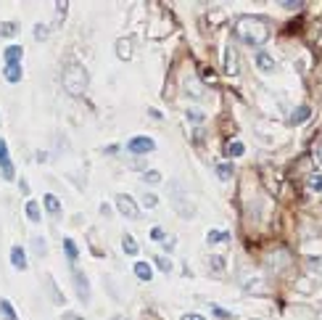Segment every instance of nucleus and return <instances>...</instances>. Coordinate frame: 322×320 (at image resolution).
I'll use <instances>...</instances> for the list:
<instances>
[{
    "label": "nucleus",
    "instance_id": "nucleus-33",
    "mask_svg": "<svg viewBox=\"0 0 322 320\" xmlns=\"http://www.w3.org/2000/svg\"><path fill=\"white\" fill-rule=\"evenodd\" d=\"M50 291H53V299H56V304H64V294L56 288V283H53V278H50Z\"/></svg>",
    "mask_w": 322,
    "mask_h": 320
},
{
    "label": "nucleus",
    "instance_id": "nucleus-16",
    "mask_svg": "<svg viewBox=\"0 0 322 320\" xmlns=\"http://www.w3.org/2000/svg\"><path fill=\"white\" fill-rule=\"evenodd\" d=\"M225 74H230V77H235L238 74V61H235V50L227 48V56H225Z\"/></svg>",
    "mask_w": 322,
    "mask_h": 320
},
{
    "label": "nucleus",
    "instance_id": "nucleus-5",
    "mask_svg": "<svg viewBox=\"0 0 322 320\" xmlns=\"http://www.w3.org/2000/svg\"><path fill=\"white\" fill-rule=\"evenodd\" d=\"M72 278H74V288H77V296H80L82 304L90 302V283H87V275L82 270H72Z\"/></svg>",
    "mask_w": 322,
    "mask_h": 320
},
{
    "label": "nucleus",
    "instance_id": "nucleus-1",
    "mask_svg": "<svg viewBox=\"0 0 322 320\" xmlns=\"http://www.w3.org/2000/svg\"><path fill=\"white\" fill-rule=\"evenodd\" d=\"M238 37H241L243 43H248V45H264L267 40H270V21L262 19V16H241L238 19Z\"/></svg>",
    "mask_w": 322,
    "mask_h": 320
},
{
    "label": "nucleus",
    "instance_id": "nucleus-39",
    "mask_svg": "<svg viewBox=\"0 0 322 320\" xmlns=\"http://www.w3.org/2000/svg\"><path fill=\"white\" fill-rule=\"evenodd\" d=\"M214 315H217V318H230V312H225V310H219V307H214Z\"/></svg>",
    "mask_w": 322,
    "mask_h": 320
},
{
    "label": "nucleus",
    "instance_id": "nucleus-32",
    "mask_svg": "<svg viewBox=\"0 0 322 320\" xmlns=\"http://www.w3.org/2000/svg\"><path fill=\"white\" fill-rule=\"evenodd\" d=\"M309 188L320 193V190H322V175H312V178H309Z\"/></svg>",
    "mask_w": 322,
    "mask_h": 320
},
{
    "label": "nucleus",
    "instance_id": "nucleus-25",
    "mask_svg": "<svg viewBox=\"0 0 322 320\" xmlns=\"http://www.w3.org/2000/svg\"><path fill=\"white\" fill-rule=\"evenodd\" d=\"M227 154L230 156H243V154H246V146H243L241 140H235V143H230V146H227Z\"/></svg>",
    "mask_w": 322,
    "mask_h": 320
},
{
    "label": "nucleus",
    "instance_id": "nucleus-7",
    "mask_svg": "<svg viewBox=\"0 0 322 320\" xmlns=\"http://www.w3.org/2000/svg\"><path fill=\"white\" fill-rule=\"evenodd\" d=\"M254 64L262 69L264 74H272L275 69H278V64H275V58L270 56V53H264V50H259V53H254Z\"/></svg>",
    "mask_w": 322,
    "mask_h": 320
},
{
    "label": "nucleus",
    "instance_id": "nucleus-34",
    "mask_svg": "<svg viewBox=\"0 0 322 320\" xmlns=\"http://www.w3.org/2000/svg\"><path fill=\"white\" fill-rule=\"evenodd\" d=\"M151 238H153V241H166V235H164V230H161V228H151Z\"/></svg>",
    "mask_w": 322,
    "mask_h": 320
},
{
    "label": "nucleus",
    "instance_id": "nucleus-29",
    "mask_svg": "<svg viewBox=\"0 0 322 320\" xmlns=\"http://www.w3.org/2000/svg\"><path fill=\"white\" fill-rule=\"evenodd\" d=\"M156 268H159L161 273H172V262L166 260V257H156Z\"/></svg>",
    "mask_w": 322,
    "mask_h": 320
},
{
    "label": "nucleus",
    "instance_id": "nucleus-35",
    "mask_svg": "<svg viewBox=\"0 0 322 320\" xmlns=\"http://www.w3.org/2000/svg\"><path fill=\"white\" fill-rule=\"evenodd\" d=\"M182 320H206V318L198 315V312H188V315H182Z\"/></svg>",
    "mask_w": 322,
    "mask_h": 320
},
{
    "label": "nucleus",
    "instance_id": "nucleus-3",
    "mask_svg": "<svg viewBox=\"0 0 322 320\" xmlns=\"http://www.w3.org/2000/svg\"><path fill=\"white\" fill-rule=\"evenodd\" d=\"M114 204H117V209H119L124 217H129V220L140 217V207H137V201L132 199V196H127V193H117V196H114Z\"/></svg>",
    "mask_w": 322,
    "mask_h": 320
},
{
    "label": "nucleus",
    "instance_id": "nucleus-13",
    "mask_svg": "<svg viewBox=\"0 0 322 320\" xmlns=\"http://www.w3.org/2000/svg\"><path fill=\"white\" fill-rule=\"evenodd\" d=\"M3 56H5V64H19L21 56H24V48H21V45H8Z\"/></svg>",
    "mask_w": 322,
    "mask_h": 320
},
{
    "label": "nucleus",
    "instance_id": "nucleus-8",
    "mask_svg": "<svg viewBox=\"0 0 322 320\" xmlns=\"http://www.w3.org/2000/svg\"><path fill=\"white\" fill-rule=\"evenodd\" d=\"M42 207H45V212H48L50 217H58L61 215V201H58V196H53V193H45L42 196Z\"/></svg>",
    "mask_w": 322,
    "mask_h": 320
},
{
    "label": "nucleus",
    "instance_id": "nucleus-18",
    "mask_svg": "<svg viewBox=\"0 0 322 320\" xmlns=\"http://www.w3.org/2000/svg\"><path fill=\"white\" fill-rule=\"evenodd\" d=\"M19 35V21H0V37Z\"/></svg>",
    "mask_w": 322,
    "mask_h": 320
},
{
    "label": "nucleus",
    "instance_id": "nucleus-11",
    "mask_svg": "<svg viewBox=\"0 0 322 320\" xmlns=\"http://www.w3.org/2000/svg\"><path fill=\"white\" fill-rule=\"evenodd\" d=\"M11 265L16 270H27V254H24V249H21V246L11 249Z\"/></svg>",
    "mask_w": 322,
    "mask_h": 320
},
{
    "label": "nucleus",
    "instance_id": "nucleus-19",
    "mask_svg": "<svg viewBox=\"0 0 322 320\" xmlns=\"http://www.w3.org/2000/svg\"><path fill=\"white\" fill-rule=\"evenodd\" d=\"M0 315H3V320H19L16 310H13V304L8 299H0Z\"/></svg>",
    "mask_w": 322,
    "mask_h": 320
},
{
    "label": "nucleus",
    "instance_id": "nucleus-31",
    "mask_svg": "<svg viewBox=\"0 0 322 320\" xmlns=\"http://www.w3.org/2000/svg\"><path fill=\"white\" fill-rule=\"evenodd\" d=\"M156 204H159V199H156L153 193H145V196H143V207H145V209H156Z\"/></svg>",
    "mask_w": 322,
    "mask_h": 320
},
{
    "label": "nucleus",
    "instance_id": "nucleus-2",
    "mask_svg": "<svg viewBox=\"0 0 322 320\" xmlns=\"http://www.w3.org/2000/svg\"><path fill=\"white\" fill-rule=\"evenodd\" d=\"M61 82H64V90L69 95H74V98H80V95H85L87 93V85H90V74L87 69L82 64H66V69H64V77H61Z\"/></svg>",
    "mask_w": 322,
    "mask_h": 320
},
{
    "label": "nucleus",
    "instance_id": "nucleus-41",
    "mask_svg": "<svg viewBox=\"0 0 322 320\" xmlns=\"http://www.w3.org/2000/svg\"><path fill=\"white\" fill-rule=\"evenodd\" d=\"M164 249H166V251H172V249H174V241H172V238H166V241H164Z\"/></svg>",
    "mask_w": 322,
    "mask_h": 320
},
{
    "label": "nucleus",
    "instance_id": "nucleus-28",
    "mask_svg": "<svg viewBox=\"0 0 322 320\" xmlns=\"http://www.w3.org/2000/svg\"><path fill=\"white\" fill-rule=\"evenodd\" d=\"M48 35L50 32H48V27H45V24H35V40L42 43V40H48Z\"/></svg>",
    "mask_w": 322,
    "mask_h": 320
},
{
    "label": "nucleus",
    "instance_id": "nucleus-15",
    "mask_svg": "<svg viewBox=\"0 0 322 320\" xmlns=\"http://www.w3.org/2000/svg\"><path fill=\"white\" fill-rule=\"evenodd\" d=\"M24 209H27V217H29V223H40V220H42V209H40V204H37V201H32V199H29Z\"/></svg>",
    "mask_w": 322,
    "mask_h": 320
},
{
    "label": "nucleus",
    "instance_id": "nucleus-14",
    "mask_svg": "<svg viewBox=\"0 0 322 320\" xmlns=\"http://www.w3.org/2000/svg\"><path fill=\"white\" fill-rule=\"evenodd\" d=\"M135 275L143 280V283H148L153 278V270H151V262H135Z\"/></svg>",
    "mask_w": 322,
    "mask_h": 320
},
{
    "label": "nucleus",
    "instance_id": "nucleus-6",
    "mask_svg": "<svg viewBox=\"0 0 322 320\" xmlns=\"http://www.w3.org/2000/svg\"><path fill=\"white\" fill-rule=\"evenodd\" d=\"M0 175L5 180H13L16 172H13V164H11V154H8V143L0 140Z\"/></svg>",
    "mask_w": 322,
    "mask_h": 320
},
{
    "label": "nucleus",
    "instance_id": "nucleus-38",
    "mask_svg": "<svg viewBox=\"0 0 322 320\" xmlns=\"http://www.w3.org/2000/svg\"><path fill=\"white\" fill-rule=\"evenodd\" d=\"M61 320H85V318L74 315V312H64V318H61Z\"/></svg>",
    "mask_w": 322,
    "mask_h": 320
},
{
    "label": "nucleus",
    "instance_id": "nucleus-17",
    "mask_svg": "<svg viewBox=\"0 0 322 320\" xmlns=\"http://www.w3.org/2000/svg\"><path fill=\"white\" fill-rule=\"evenodd\" d=\"M206 241H209L211 246H217V243H230V233L227 230H209Z\"/></svg>",
    "mask_w": 322,
    "mask_h": 320
},
{
    "label": "nucleus",
    "instance_id": "nucleus-26",
    "mask_svg": "<svg viewBox=\"0 0 322 320\" xmlns=\"http://www.w3.org/2000/svg\"><path fill=\"white\" fill-rule=\"evenodd\" d=\"M188 119L193 122V125H203L206 114H203V111H198V109H188Z\"/></svg>",
    "mask_w": 322,
    "mask_h": 320
},
{
    "label": "nucleus",
    "instance_id": "nucleus-22",
    "mask_svg": "<svg viewBox=\"0 0 322 320\" xmlns=\"http://www.w3.org/2000/svg\"><path fill=\"white\" fill-rule=\"evenodd\" d=\"M185 90H188V95H190V98H203L201 85L196 88V77H188V80H185Z\"/></svg>",
    "mask_w": 322,
    "mask_h": 320
},
{
    "label": "nucleus",
    "instance_id": "nucleus-23",
    "mask_svg": "<svg viewBox=\"0 0 322 320\" xmlns=\"http://www.w3.org/2000/svg\"><path fill=\"white\" fill-rule=\"evenodd\" d=\"M206 262H209L211 273H225V260L222 257H206Z\"/></svg>",
    "mask_w": 322,
    "mask_h": 320
},
{
    "label": "nucleus",
    "instance_id": "nucleus-30",
    "mask_svg": "<svg viewBox=\"0 0 322 320\" xmlns=\"http://www.w3.org/2000/svg\"><path fill=\"white\" fill-rule=\"evenodd\" d=\"M32 249H35L37 257H45V251H48V249H45V241H42V238H35V241H32Z\"/></svg>",
    "mask_w": 322,
    "mask_h": 320
},
{
    "label": "nucleus",
    "instance_id": "nucleus-44",
    "mask_svg": "<svg viewBox=\"0 0 322 320\" xmlns=\"http://www.w3.org/2000/svg\"><path fill=\"white\" fill-rule=\"evenodd\" d=\"M114 320H127V318H124V315H117V318H114Z\"/></svg>",
    "mask_w": 322,
    "mask_h": 320
},
{
    "label": "nucleus",
    "instance_id": "nucleus-40",
    "mask_svg": "<svg viewBox=\"0 0 322 320\" xmlns=\"http://www.w3.org/2000/svg\"><path fill=\"white\" fill-rule=\"evenodd\" d=\"M148 114H151L153 119H164V117H161V111H156V109H148Z\"/></svg>",
    "mask_w": 322,
    "mask_h": 320
},
{
    "label": "nucleus",
    "instance_id": "nucleus-37",
    "mask_svg": "<svg viewBox=\"0 0 322 320\" xmlns=\"http://www.w3.org/2000/svg\"><path fill=\"white\" fill-rule=\"evenodd\" d=\"M282 8H304V3H290V0H285V3H280Z\"/></svg>",
    "mask_w": 322,
    "mask_h": 320
},
{
    "label": "nucleus",
    "instance_id": "nucleus-10",
    "mask_svg": "<svg viewBox=\"0 0 322 320\" xmlns=\"http://www.w3.org/2000/svg\"><path fill=\"white\" fill-rule=\"evenodd\" d=\"M309 117H312V109H309V106H298V109L290 114L288 125H304V122H309Z\"/></svg>",
    "mask_w": 322,
    "mask_h": 320
},
{
    "label": "nucleus",
    "instance_id": "nucleus-36",
    "mask_svg": "<svg viewBox=\"0 0 322 320\" xmlns=\"http://www.w3.org/2000/svg\"><path fill=\"white\" fill-rule=\"evenodd\" d=\"M129 167H132V170H145V159H135Z\"/></svg>",
    "mask_w": 322,
    "mask_h": 320
},
{
    "label": "nucleus",
    "instance_id": "nucleus-24",
    "mask_svg": "<svg viewBox=\"0 0 322 320\" xmlns=\"http://www.w3.org/2000/svg\"><path fill=\"white\" fill-rule=\"evenodd\" d=\"M143 183L156 185V183H161V172H159V170H145V172H143Z\"/></svg>",
    "mask_w": 322,
    "mask_h": 320
},
{
    "label": "nucleus",
    "instance_id": "nucleus-9",
    "mask_svg": "<svg viewBox=\"0 0 322 320\" xmlns=\"http://www.w3.org/2000/svg\"><path fill=\"white\" fill-rule=\"evenodd\" d=\"M117 56L121 61L132 58V40H129V37H119V40H117Z\"/></svg>",
    "mask_w": 322,
    "mask_h": 320
},
{
    "label": "nucleus",
    "instance_id": "nucleus-43",
    "mask_svg": "<svg viewBox=\"0 0 322 320\" xmlns=\"http://www.w3.org/2000/svg\"><path fill=\"white\" fill-rule=\"evenodd\" d=\"M314 320H322V310H317V315H314Z\"/></svg>",
    "mask_w": 322,
    "mask_h": 320
},
{
    "label": "nucleus",
    "instance_id": "nucleus-12",
    "mask_svg": "<svg viewBox=\"0 0 322 320\" xmlns=\"http://www.w3.org/2000/svg\"><path fill=\"white\" fill-rule=\"evenodd\" d=\"M3 77H5V82H21L24 72H21V66H19V64H5Z\"/></svg>",
    "mask_w": 322,
    "mask_h": 320
},
{
    "label": "nucleus",
    "instance_id": "nucleus-27",
    "mask_svg": "<svg viewBox=\"0 0 322 320\" xmlns=\"http://www.w3.org/2000/svg\"><path fill=\"white\" fill-rule=\"evenodd\" d=\"M217 175L222 180H230L233 178V164H217Z\"/></svg>",
    "mask_w": 322,
    "mask_h": 320
},
{
    "label": "nucleus",
    "instance_id": "nucleus-20",
    "mask_svg": "<svg viewBox=\"0 0 322 320\" xmlns=\"http://www.w3.org/2000/svg\"><path fill=\"white\" fill-rule=\"evenodd\" d=\"M121 249H124V254H137V249H140V246H137V241L127 233L124 238H121Z\"/></svg>",
    "mask_w": 322,
    "mask_h": 320
},
{
    "label": "nucleus",
    "instance_id": "nucleus-42",
    "mask_svg": "<svg viewBox=\"0 0 322 320\" xmlns=\"http://www.w3.org/2000/svg\"><path fill=\"white\" fill-rule=\"evenodd\" d=\"M317 162H320V164H322V140H320V143H317Z\"/></svg>",
    "mask_w": 322,
    "mask_h": 320
},
{
    "label": "nucleus",
    "instance_id": "nucleus-4",
    "mask_svg": "<svg viewBox=\"0 0 322 320\" xmlns=\"http://www.w3.org/2000/svg\"><path fill=\"white\" fill-rule=\"evenodd\" d=\"M153 148H156V140L148 138V135H135L127 143V151H132V154H151Z\"/></svg>",
    "mask_w": 322,
    "mask_h": 320
},
{
    "label": "nucleus",
    "instance_id": "nucleus-21",
    "mask_svg": "<svg viewBox=\"0 0 322 320\" xmlns=\"http://www.w3.org/2000/svg\"><path fill=\"white\" fill-rule=\"evenodd\" d=\"M64 251H66V257L72 262H77V257H80V249H77V243L72 238H64Z\"/></svg>",
    "mask_w": 322,
    "mask_h": 320
}]
</instances>
